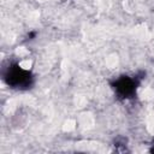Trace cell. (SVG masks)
Listing matches in <instances>:
<instances>
[{"mask_svg":"<svg viewBox=\"0 0 154 154\" xmlns=\"http://www.w3.org/2000/svg\"><path fill=\"white\" fill-rule=\"evenodd\" d=\"M2 79L4 82L17 90H25L30 88L32 83L31 71L22 66L19 63H8L7 66L2 67Z\"/></svg>","mask_w":154,"mask_h":154,"instance_id":"cell-1","label":"cell"},{"mask_svg":"<svg viewBox=\"0 0 154 154\" xmlns=\"http://www.w3.org/2000/svg\"><path fill=\"white\" fill-rule=\"evenodd\" d=\"M138 88V82L136 78L131 76H122L116 79L113 84V89L119 97L129 99L134 94H136V89Z\"/></svg>","mask_w":154,"mask_h":154,"instance_id":"cell-2","label":"cell"}]
</instances>
